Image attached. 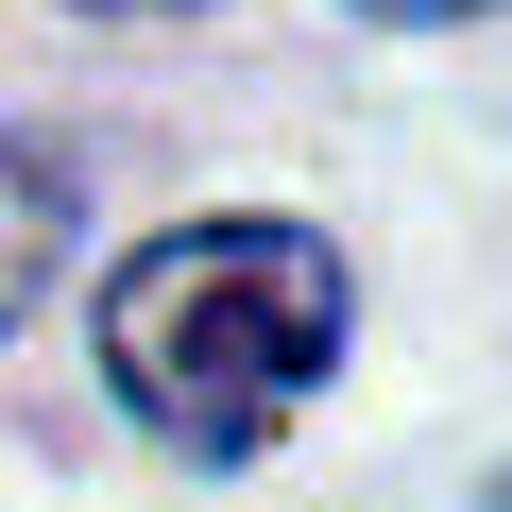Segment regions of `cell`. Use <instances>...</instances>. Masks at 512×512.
Masks as SVG:
<instances>
[{
	"label": "cell",
	"instance_id": "1",
	"mask_svg": "<svg viewBox=\"0 0 512 512\" xmlns=\"http://www.w3.org/2000/svg\"><path fill=\"white\" fill-rule=\"evenodd\" d=\"M342 239L308 222H171L154 256H120L103 291V376L154 444L188 461H256L342 359Z\"/></svg>",
	"mask_w": 512,
	"mask_h": 512
},
{
	"label": "cell",
	"instance_id": "2",
	"mask_svg": "<svg viewBox=\"0 0 512 512\" xmlns=\"http://www.w3.org/2000/svg\"><path fill=\"white\" fill-rule=\"evenodd\" d=\"M52 256H69V171L0 137V325H18V308L52 291Z\"/></svg>",
	"mask_w": 512,
	"mask_h": 512
},
{
	"label": "cell",
	"instance_id": "3",
	"mask_svg": "<svg viewBox=\"0 0 512 512\" xmlns=\"http://www.w3.org/2000/svg\"><path fill=\"white\" fill-rule=\"evenodd\" d=\"M359 18H478V0H359Z\"/></svg>",
	"mask_w": 512,
	"mask_h": 512
},
{
	"label": "cell",
	"instance_id": "4",
	"mask_svg": "<svg viewBox=\"0 0 512 512\" xmlns=\"http://www.w3.org/2000/svg\"><path fill=\"white\" fill-rule=\"evenodd\" d=\"M86 18H188V0H86Z\"/></svg>",
	"mask_w": 512,
	"mask_h": 512
}]
</instances>
